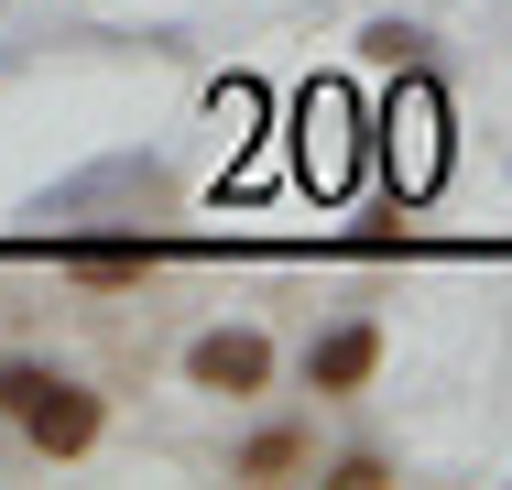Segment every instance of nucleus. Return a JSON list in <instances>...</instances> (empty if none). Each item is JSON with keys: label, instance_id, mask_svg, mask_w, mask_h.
Here are the masks:
<instances>
[{"label": "nucleus", "instance_id": "1", "mask_svg": "<svg viewBox=\"0 0 512 490\" xmlns=\"http://www.w3.org/2000/svg\"><path fill=\"white\" fill-rule=\"evenodd\" d=\"M284 153H295V186L306 196H349L360 186V153H371V109L349 77H306L284 109Z\"/></svg>", "mask_w": 512, "mask_h": 490}, {"label": "nucleus", "instance_id": "2", "mask_svg": "<svg viewBox=\"0 0 512 490\" xmlns=\"http://www.w3.org/2000/svg\"><path fill=\"white\" fill-rule=\"evenodd\" d=\"M371 142H382V186L404 196V207H425L436 175H447V98H436L425 66H404V88L371 109Z\"/></svg>", "mask_w": 512, "mask_h": 490}, {"label": "nucleus", "instance_id": "3", "mask_svg": "<svg viewBox=\"0 0 512 490\" xmlns=\"http://www.w3.org/2000/svg\"><path fill=\"white\" fill-rule=\"evenodd\" d=\"M0 414H11V425H22L44 458H88V447H99V414H109V403L77 382V371L11 360V371H0Z\"/></svg>", "mask_w": 512, "mask_h": 490}, {"label": "nucleus", "instance_id": "4", "mask_svg": "<svg viewBox=\"0 0 512 490\" xmlns=\"http://www.w3.org/2000/svg\"><path fill=\"white\" fill-rule=\"evenodd\" d=\"M186 382L229 392V403L262 392V382H273V338H262V327H207V338H186Z\"/></svg>", "mask_w": 512, "mask_h": 490}, {"label": "nucleus", "instance_id": "5", "mask_svg": "<svg viewBox=\"0 0 512 490\" xmlns=\"http://www.w3.org/2000/svg\"><path fill=\"white\" fill-rule=\"evenodd\" d=\"M371 371H382V327H371V316H349V327H327V338L306 349V392H360Z\"/></svg>", "mask_w": 512, "mask_h": 490}, {"label": "nucleus", "instance_id": "6", "mask_svg": "<svg viewBox=\"0 0 512 490\" xmlns=\"http://www.w3.org/2000/svg\"><path fill=\"white\" fill-rule=\"evenodd\" d=\"M55 262H66L77 284H142V273L164 262V240H142V229H131V240H66Z\"/></svg>", "mask_w": 512, "mask_h": 490}, {"label": "nucleus", "instance_id": "7", "mask_svg": "<svg viewBox=\"0 0 512 490\" xmlns=\"http://www.w3.org/2000/svg\"><path fill=\"white\" fill-rule=\"evenodd\" d=\"M295 469H316V436H306V425H262V436L229 458V480H295Z\"/></svg>", "mask_w": 512, "mask_h": 490}, {"label": "nucleus", "instance_id": "8", "mask_svg": "<svg viewBox=\"0 0 512 490\" xmlns=\"http://www.w3.org/2000/svg\"><path fill=\"white\" fill-rule=\"evenodd\" d=\"M262 109H273V98L251 88V77H229V88H218V120H229V142H262Z\"/></svg>", "mask_w": 512, "mask_h": 490}, {"label": "nucleus", "instance_id": "9", "mask_svg": "<svg viewBox=\"0 0 512 490\" xmlns=\"http://www.w3.org/2000/svg\"><path fill=\"white\" fill-rule=\"evenodd\" d=\"M360 55H382V66H425V33H414V22H371Z\"/></svg>", "mask_w": 512, "mask_h": 490}, {"label": "nucleus", "instance_id": "10", "mask_svg": "<svg viewBox=\"0 0 512 490\" xmlns=\"http://www.w3.org/2000/svg\"><path fill=\"white\" fill-rule=\"evenodd\" d=\"M393 480V469H382V458H371V447H349V458H338V469H327V490H382Z\"/></svg>", "mask_w": 512, "mask_h": 490}]
</instances>
